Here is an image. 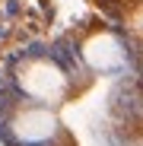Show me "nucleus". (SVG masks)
I'll use <instances>...</instances> for the list:
<instances>
[{"label":"nucleus","instance_id":"obj_1","mask_svg":"<svg viewBox=\"0 0 143 146\" xmlns=\"http://www.w3.org/2000/svg\"><path fill=\"white\" fill-rule=\"evenodd\" d=\"M22 86H26L29 95H35V99H57L67 83H64V76L51 64H32V67H26Z\"/></svg>","mask_w":143,"mask_h":146},{"label":"nucleus","instance_id":"obj_2","mask_svg":"<svg viewBox=\"0 0 143 146\" xmlns=\"http://www.w3.org/2000/svg\"><path fill=\"white\" fill-rule=\"evenodd\" d=\"M83 54H86V60L95 70H114V67L124 64V51H121V44H118V38H111V35H95L86 44Z\"/></svg>","mask_w":143,"mask_h":146}]
</instances>
